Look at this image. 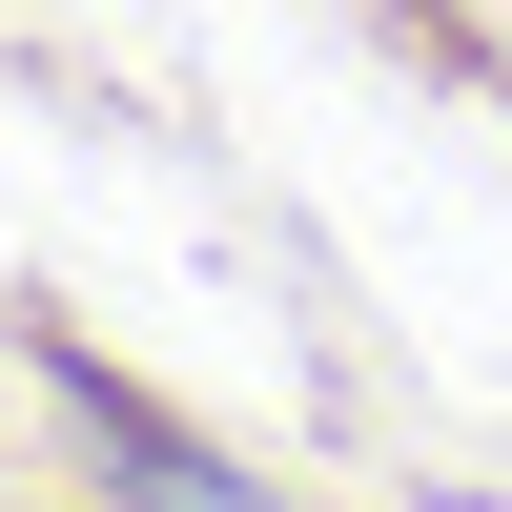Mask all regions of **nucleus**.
Returning a JSON list of instances; mask_svg holds the SVG:
<instances>
[{
  "mask_svg": "<svg viewBox=\"0 0 512 512\" xmlns=\"http://www.w3.org/2000/svg\"><path fill=\"white\" fill-rule=\"evenodd\" d=\"M103 451H123V492H144V512H267V492L226 472V451H185V431H164L144 390H103Z\"/></svg>",
  "mask_w": 512,
  "mask_h": 512,
  "instance_id": "nucleus-1",
  "label": "nucleus"
}]
</instances>
